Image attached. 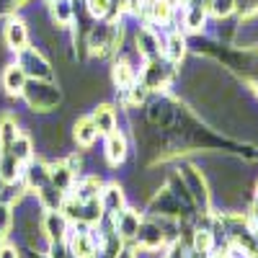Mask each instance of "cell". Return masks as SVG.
I'll return each mask as SVG.
<instances>
[{
	"mask_svg": "<svg viewBox=\"0 0 258 258\" xmlns=\"http://www.w3.org/2000/svg\"><path fill=\"white\" fill-rule=\"evenodd\" d=\"M24 96L29 101L31 109H39V111H49L59 103V88L52 83V80H26V88H24Z\"/></svg>",
	"mask_w": 258,
	"mask_h": 258,
	"instance_id": "1",
	"label": "cell"
},
{
	"mask_svg": "<svg viewBox=\"0 0 258 258\" xmlns=\"http://www.w3.org/2000/svg\"><path fill=\"white\" fill-rule=\"evenodd\" d=\"M18 68L26 73L29 80H52L54 73H52V64L47 62V57L41 54L39 49L34 47H26V49H21L18 52Z\"/></svg>",
	"mask_w": 258,
	"mask_h": 258,
	"instance_id": "2",
	"label": "cell"
},
{
	"mask_svg": "<svg viewBox=\"0 0 258 258\" xmlns=\"http://www.w3.org/2000/svg\"><path fill=\"white\" fill-rule=\"evenodd\" d=\"M170 75H173V64H170L165 57L163 59L155 57V59L147 62V68L142 73V85H145L147 91H160V88H165V85H168Z\"/></svg>",
	"mask_w": 258,
	"mask_h": 258,
	"instance_id": "3",
	"label": "cell"
},
{
	"mask_svg": "<svg viewBox=\"0 0 258 258\" xmlns=\"http://www.w3.org/2000/svg\"><path fill=\"white\" fill-rule=\"evenodd\" d=\"M68 250L73 258H96L98 243L93 230H70L68 232Z\"/></svg>",
	"mask_w": 258,
	"mask_h": 258,
	"instance_id": "4",
	"label": "cell"
},
{
	"mask_svg": "<svg viewBox=\"0 0 258 258\" xmlns=\"http://www.w3.org/2000/svg\"><path fill=\"white\" fill-rule=\"evenodd\" d=\"M181 178H183V183H186V188H188V194H191V199H194V204H199V207H209V194H207V186H204V178H202V173L194 165H183L181 168Z\"/></svg>",
	"mask_w": 258,
	"mask_h": 258,
	"instance_id": "5",
	"label": "cell"
},
{
	"mask_svg": "<svg viewBox=\"0 0 258 258\" xmlns=\"http://www.w3.org/2000/svg\"><path fill=\"white\" fill-rule=\"evenodd\" d=\"M137 243L140 248L145 250H155L165 243V230H163V222H155V220H147V222H140V230H137Z\"/></svg>",
	"mask_w": 258,
	"mask_h": 258,
	"instance_id": "6",
	"label": "cell"
},
{
	"mask_svg": "<svg viewBox=\"0 0 258 258\" xmlns=\"http://www.w3.org/2000/svg\"><path fill=\"white\" fill-rule=\"evenodd\" d=\"M135 49H137V54L142 57V59H155V57H160V52H163V44H160V36L150 29V26H145V29H140L137 31V39H135Z\"/></svg>",
	"mask_w": 258,
	"mask_h": 258,
	"instance_id": "7",
	"label": "cell"
},
{
	"mask_svg": "<svg viewBox=\"0 0 258 258\" xmlns=\"http://www.w3.org/2000/svg\"><path fill=\"white\" fill-rule=\"evenodd\" d=\"M3 36H6L8 49H13L16 54H18L21 49L29 47V29H26V24H24L21 18H11V21H8Z\"/></svg>",
	"mask_w": 258,
	"mask_h": 258,
	"instance_id": "8",
	"label": "cell"
},
{
	"mask_svg": "<svg viewBox=\"0 0 258 258\" xmlns=\"http://www.w3.org/2000/svg\"><path fill=\"white\" fill-rule=\"evenodd\" d=\"M47 232V238L52 243H64L68 240V232H70V220L64 217V214L59 212H49L44 217V227H41Z\"/></svg>",
	"mask_w": 258,
	"mask_h": 258,
	"instance_id": "9",
	"label": "cell"
},
{
	"mask_svg": "<svg viewBox=\"0 0 258 258\" xmlns=\"http://www.w3.org/2000/svg\"><path fill=\"white\" fill-rule=\"evenodd\" d=\"M111 220H114V230H116L119 238H135L137 230H140V222H142L140 212H135V209H121Z\"/></svg>",
	"mask_w": 258,
	"mask_h": 258,
	"instance_id": "10",
	"label": "cell"
},
{
	"mask_svg": "<svg viewBox=\"0 0 258 258\" xmlns=\"http://www.w3.org/2000/svg\"><path fill=\"white\" fill-rule=\"evenodd\" d=\"M24 183H26V188L39 191L41 186H47V183H49V168H47L44 163H34V160H29L26 168H24Z\"/></svg>",
	"mask_w": 258,
	"mask_h": 258,
	"instance_id": "11",
	"label": "cell"
},
{
	"mask_svg": "<svg viewBox=\"0 0 258 258\" xmlns=\"http://www.w3.org/2000/svg\"><path fill=\"white\" fill-rule=\"evenodd\" d=\"M101 209H103V214H109V217H116V214L124 209V194H121V188L119 186H106L103 191H101Z\"/></svg>",
	"mask_w": 258,
	"mask_h": 258,
	"instance_id": "12",
	"label": "cell"
},
{
	"mask_svg": "<svg viewBox=\"0 0 258 258\" xmlns=\"http://www.w3.org/2000/svg\"><path fill=\"white\" fill-rule=\"evenodd\" d=\"M36 197H39V204L44 207L47 212H59L62 209V202H64V191H59L57 186L47 183V186H41L36 191Z\"/></svg>",
	"mask_w": 258,
	"mask_h": 258,
	"instance_id": "13",
	"label": "cell"
},
{
	"mask_svg": "<svg viewBox=\"0 0 258 258\" xmlns=\"http://www.w3.org/2000/svg\"><path fill=\"white\" fill-rule=\"evenodd\" d=\"M49 11L57 26H70L75 18V0H52Z\"/></svg>",
	"mask_w": 258,
	"mask_h": 258,
	"instance_id": "14",
	"label": "cell"
},
{
	"mask_svg": "<svg viewBox=\"0 0 258 258\" xmlns=\"http://www.w3.org/2000/svg\"><path fill=\"white\" fill-rule=\"evenodd\" d=\"M26 73L18 68V64H8L6 68V73H3V85H6V91L8 93H16V96H21L24 93V88H26Z\"/></svg>",
	"mask_w": 258,
	"mask_h": 258,
	"instance_id": "15",
	"label": "cell"
},
{
	"mask_svg": "<svg viewBox=\"0 0 258 258\" xmlns=\"http://www.w3.org/2000/svg\"><path fill=\"white\" fill-rule=\"evenodd\" d=\"M106 158H109L111 165H119L126 160V140L119 132H111L109 140H106Z\"/></svg>",
	"mask_w": 258,
	"mask_h": 258,
	"instance_id": "16",
	"label": "cell"
},
{
	"mask_svg": "<svg viewBox=\"0 0 258 258\" xmlns=\"http://www.w3.org/2000/svg\"><path fill=\"white\" fill-rule=\"evenodd\" d=\"M186 54V39L181 36V31H173L168 39H165V47H163V57L170 62V64H176L181 62V57Z\"/></svg>",
	"mask_w": 258,
	"mask_h": 258,
	"instance_id": "17",
	"label": "cell"
},
{
	"mask_svg": "<svg viewBox=\"0 0 258 258\" xmlns=\"http://www.w3.org/2000/svg\"><path fill=\"white\" fill-rule=\"evenodd\" d=\"M114 83H116V88L126 91V88H132V85L137 83V73L132 68V62L129 59H121L114 64Z\"/></svg>",
	"mask_w": 258,
	"mask_h": 258,
	"instance_id": "18",
	"label": "cell"
},
{
	"mask_svg": "<svg viewBox=\"0 0 258 258\" xmlns=\"http://www.w3.org/2000/svg\"><path fill=\"white\" fill-rule=\"evenodd\" d=\"M204 21H207V6H202V3H188V6L183 8V26H188L191 31L204 29Z\"/></svg>",
	"mask_w": 258,
	"mask_h": 258,
	"instance_id": "19",
	"label": "cell"
},
{
	"mask_svg": "<svg viewBox=\"0 0 258 258\" xmlns=\"http://www.w3.org/2000/svg\"><path fill=\"white\" fill-rule=\"evenodd\" d=\"M91 119H93V124H96V129L101 135H111L114 126H116V114H114L111 106H98Z\"/></svg>",
	"mask_w": 258,
	"mask_h": 258,
	"instance_id": "20",
	"label": "cell"
},
{
	"mask_svg": "<svg viewBox=\"0 0 258 258\" xmlns=\"http://www.w3.org/2000/svg\"><path fill=\"white\" fill-rule=\"evenodd\" d=\"M73 170L68 168V165H64V163H59V165H52L49 168V183L52 186H57L59 191H64V194H68V188L73 186Z\"/></svg>",
	"mask_w": 258,
	"mask_h": 258,
	"instance_id": "21",
	"label": "cell"
},
{
	"mask_svg": "<svg viewBox=\"0 0 258 258\" xmlns=\"http://www.w3.org/2000/svg\"><path fill=\"white\" fill-rule=\"evenodd\" d=\"M96 135H98V129H96V124H93V119H91V116L78 119V124H75V140H78L80 145H85V147L93 145Z\"/></svg>",
	"mask_w": 258,
	"mask_h": 258,
	"instance_id": "22",
	"label": "cell"
},
{
	"mask_svg": "<svg viewBox=\"0 0 258 258\" xmlns=\"http://www.w3.org/2000/svg\"><path fill=\"white\" fill-rule=\"evenodd\" d=\"M98 191H101V183L98 178H83L78 183V191H75V199L78 202H91V199H98Z\"/></svg>",
	"mask_w": 258,
	"mask_h": 258,
	"instance_id": "23",
	"label": "cell"
},
{
	"mask_svg": "<svg viewBox=\"0 0 258 258\" xmlns=\"http://www.w3.org/2000/svg\"><path fill=\"white\" fill-rule=\"evenodd\" d=\"M6 153H8V155H13L18 163H29V160H31V140L18 135V137H16V142L6 150Z\"/></svg>",
	"mask_w": 258,
	"mask_h": 258,
	"instance_id": "24",
	"label": "cell"
},
{
	"mask_svg": "<svg viewBox=\"0 0 258 258\" xmlns=\"http://www.w3.org/2000/svg\"><path fill=\"white\" fill-rule=\"evenodd\" d=\"M212 248H214V232L199 227L197 232H194V250L202 253V255H209Z\"/></svg>",
	"mask_w": 258,
	"mask_h": 258,
	"instance_id": "25",
	"label": "cell"
},
{
	"mask_svg": "<svg viewBox=\"0 0 258 258\" xmlns=\"http://www.w3.org/2000/svg\"><path fill=\"white\" fill-rule=\"evenodd\" d=\"M16 137H18V129H16V121L8 116V119H3V126H0V147H3V153L16 142Z\"/></svg>",
	"mask_w": 258,
	"mask_h": 258,
	"instance_id": "26",
	"label": "cell"
},
{
	"mask_svg": "<svg viewBox=\"0 0 258 258\" xmlns=\"http://www.w3.org/2000/svg\"><path fill=\"white\" fill-rule=\"evenodd\" d=\"M207 11L217 18H227L232 11H235V0H209L207 3Z\"/></svg>",
	"mask_w": 258,
	"mask_h": 258,
	"instance_id": "27",
	"label": "cell"
},
{
	"mask_svg": "<svg viewBox=\"0 0 258 258\" xmlns=\"http://www.w3.org/2000/svg\"><path fill=\"white\" fill-rule=\"evenodd\" d=\"M13 217H11V207L8 204H0V235H3L8 227H11Z\"/></svg>",
	"mask_w": 258,
	"mask_h": 258,
	"instance_id": "28",
	"label": "cell"
},
{
	"mask_svg": "<svg viewBox=\"0 0 258 258\" xmlns=\"http://www.w3.org/2000/svg\"><path fill=\"white\" fill-rule=\"evenodd\" d=\"M0 258H18L13 248H0Z\"/></svg>",
	"mask_w": 258,
	"mask_h": 258,
	"instance_id": "29",
	"label": "cell"
},
{
	"mask_svg": "<svg viewBox=\"0 0 258 258\" xmlns=\"http://www.w3.org/2000/svg\"><path fill=\"white\" fill-rule=\"evenodd\" d=\"M0 181H3V178H0ZM0 191H3V186H0Z\"/></svg>",
	"mask_w": 258,
	"mask_h": 258,
	"instance_id": "30",
	"label": "cell"
},
{
	"mask_svg": "<svg viewBox=\"0 0 258 258\" xmlns=\"http://www.w3.org/2000/svg\"><path fill=\"white\" fill-rule=\"evenodd\" d=\"M255 197H258V194H255Z\"/></svg>",
	"mask_w": 258,
	"mask_h": 258,
	"instance_id": "31",
	"label": "cell"
},
{
	"mask_svg": "<svg viewBox=\"0 0 258 258\" xmlns=\"http://www.w3.org/2000/svg\"><path fill=\"white\" fill-rule=\"evenodd\" d=\"M49 3H52V0H49Z\"/></svg>",
	"mask_w": 258,
	"mask_h": 258,
	"instance_id": "32",
	"label": "cell"
}]
</instances>
